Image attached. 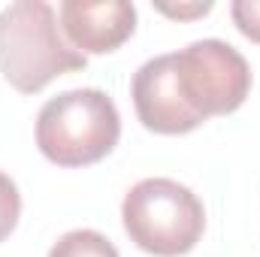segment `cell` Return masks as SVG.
Listing matches in <instances>:
<instances>
[{"instance_id": "6da1fadb", "label": "cell", "mask_w": 260, "mask_h": 257, "mask_svg": "<svg viewBox=\"0 0 260 257\" xmlns=\"http://www.w3.org/2000/svg\"><path fill=\"white\" fill-rule=\"evenodd\" d=\"M88 58L67 43L58 12L43 0L0 9V76L21 94H40L64 73L85 70Z\"/></svg>"}, {"instance_id": "7a4b0ae2", "label": "cell", "mask_w": 260, "mask_h": 257, "mask_svg": "<svg viewBox=\"0 0 260 257\" xmlns=\"http://www.w3.org/2000/svg\"><path fill=\"white\" fill-rule=\"evenodd\" d=\"M121 139L115 100L100 88H73L52 97L37 115V145L46 160L76 170L112 154Z\"/></svg>"}, {"instance_id": "3957f363", "label": "cell", "mask_w": 260, "mask_h": 257, "mask_svg": "<svg viewBox=\"0 0 260 257\" xmlns=\"http://www.w3.org/2000/svg\"><path fill=\"white\" fill-rule=\"evenodd\" d=\"M121 224L130 242L154 257L194 251L206 230V209L188 185L176 179H142L121 203Z\"/></svg>"}, {"instance_id": "277c9868", "label": "cell", "mask_w": 260, "mask_h": 257, "mask_svg": "<svg viewBox=\"0 0 260 257\" xmlns=\"http://www.w3.org/2000/svg\"><path fill=\"white\" fill-rule=\"evenodd\" d=\"M173 67L188 109L203 124L236 112L251 94V67L224 40H197L173 52Z\"/></svg>"}, {"instance_id": "5b68a950", "label": "cell", "mask_w": 260, "mask_h": 257, "mask_svg": "<svg viewBox=\"0 0 260 257\" xmlns=\"http://www.w3.org/2000/svg\"><path fill=\"white\" fill-rule=\"evenodd\" d=\"M130 97L142 127L157 136H182L203 124L179 91L173 55H157L139 67L133 73Z\"/></svg>"}, {"instance_id": "8992f818", "label": "cell", "mask_w": 260, "mask_h": 257, "mask_svg": "<svg viewBox=\"0 0 260 257\" xmlns=\"http://www.w3.org/2000/svg\"><path fill=\"white\" fill-rule=\"evenodd\" d=\"M58 21H61L67 43L85 58L109 55L133 37L136 6L127 0H106V3L64 0L58 6Z\"/></svg>"}, {"instance_id": "52a82bcc", "label": "cell", "mask_w": 260, "mask_h": 257, "mask_svg": "<svg viewBox=\"0 0 260 257\" xmlns=\"http://www.w3.org/2000/svg\"><path fill=\"white\" fill-rule=\"evenodd\" d=\"M49 257H118V248L97 230H70L52 245Z\"/></svg>"}, {"instance_id": "ba28073f", "label": "cell", "mask_w": 260, "mask_h": 257, "mask_svg": "<svg viewBox=\"0 0 260 257\" xmlns=\"http://www.w3.org/2000/svg\"><path fill=\"white\" fill-rule=\"evenodd\" d=\"M21 218V194L18 185L0 170V242L12 236V230L18 227Z\"/></svg>"}, {"instance_id": "9c48e42d", "label": "cell", "mask_w": 260, "mask_h": 257, "mask_svg": "<svg viewBox=\"0 0 260 257\" xmlns=\"http://www.w3.org/2000/svg\"><path fill=\"white\" fill-rule=\"evenodd\" d=\"M230 18L242 37L260 43V0H236L230 6Z\"/></svg>"}, {"instance_id": "30bf717a", "label": "cell", "mask_w": 260, "mask_h": 257, "mask_svg": "<svg viewBox=\"0 0 260 257\" xmlns=\"http://www.w3.org/2000/svg\"><path fill=\"white\" fill-rule=\"evenodd\" d=\"M154 9L164 12V15H170V18H197V15L212 12V3H191V6H167V3H157Z\"/></svg>"}]
</instances>
